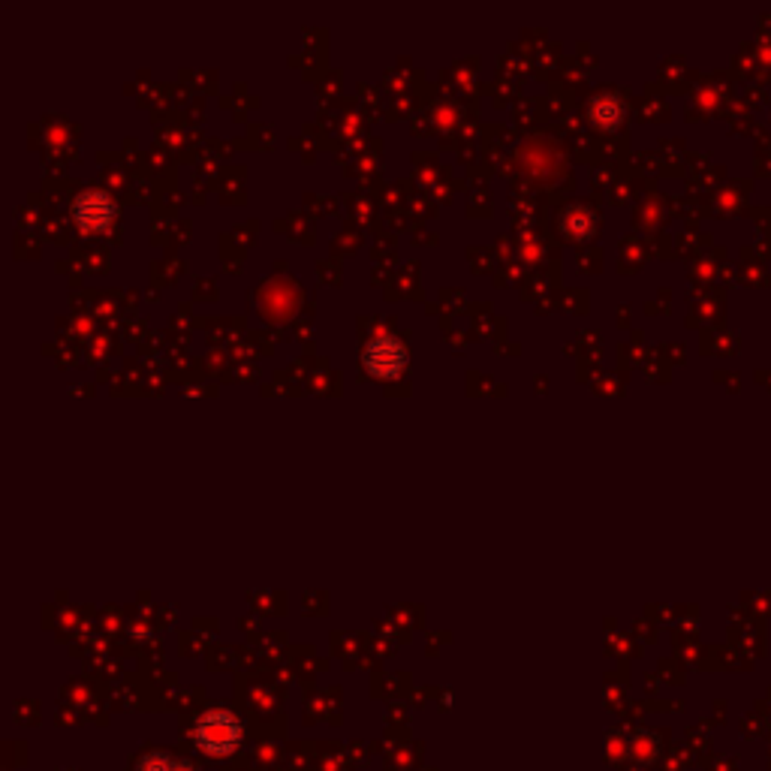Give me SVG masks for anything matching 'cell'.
Masks as SVG:
<instances>
[{
	"mask_svg": "<svg viewBox=\"0 0 771 771\" xmlns=\"http://www.w3.org/2000/svg\"><path fill=\"white\" fill-rule=\"evenodd\" d=\"M139 771H190L184 762H178V759H172V756H148L142 765H139Z\"/></svg>",
	"mask_w": 771,
	"mask_h": 771,
	"instance_id": "cell-5",
	"label": "cell"
},
{
	"mask_svg": "<svg viewBox=\"0 0 771 771\" xmlns=\"http://www.w3.org/2000/svg\"><path fill=\"white\" fill-rule=\"evenodd\" d=\"M238 735H241V726H238V720H235L232 714H226V711H211V714H205V717L199 720V726H196L199 744H202L205 750H211V753H226V750H232L235 741H238Z\"/></svg>",
	"mask_w": 771,
	"mask_h": 771,
	"instance_id": "cell-1",
	"label": "cell"
},
{
	"mask_svg": "<svg viewBox=\"0 0 771 771\" xmlns=\"http://www.w3.org/2000/svg\"><path fill=\"white\" fill-rule=\"evenodd\" d=\"M618 115H621V106H618L615 97H603V100L594 103V118H597L600 124H615Z\"/></svg>",
	"mask_w": 771,
	"mask_h": 771,
	"instance_id": "cell-4",
	"label": "cell"
},
{
	"mask_svg": "<svg viewBox=\"0 0 771 771\" xmlns=\"http://www.w3.org/2000/svg\"><path fill=\"white\" fill-rule=\"evenodd\" d=\"M407 365V350L398 338L380 335L365 347V368L377 377H395Z\"/></svg>",
	"mask_w": 771,
	"mask_h": 771,
	"instance_id": "cell-2",
	"label": "cell"
},
{
	"mask_svg": "<svg viewBox=\"0 0 771 771\" xmlns=\"http://www.w3.org/2000/svg\"><path fill=\"white\" fill-rule=\"evenodd\" d=\"M73 214H76V220H79L85 229H103V226H109L112 217H115V202H112L103 190L88 187V190H82V193L76 196Z\"/></svg>",
	"mask_w": 771,
	"mask_h": 771,
	"instance_id": "cell-3",
	"label": "cell"
}]
</instances>
